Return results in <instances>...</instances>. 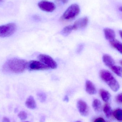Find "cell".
<instances>
[{"instance_id": "cell-1", "label": "cell", "mask_w": 122, "mask_h": 122, "mask_svg": "<svg viewBox=\"0 0 122 122\" xmlns=\"http://www.w3.org/2000/svg\"><path fill=\"white\" fill-rule=\"evenodd\" d=\"M28 62L25 60L14 58L6 61L3 66L5 72L13 73H21L27 67Z\"/></svg>"}, {"instance_id": "cell-2", "label": "cell", "mask_w": 122, "mask_h": 122, "mask_svg": "<svg viewBox=\"0 0 122 122\" xmlns=\"http://www.w3.org/2000/svg\"><path fill=\"white\" fill-rule=\"evenodd\" d=\"M100 75L101 79L108 85L112 91L117 92L119 90L120 87L119 84L110 72L103 70L100 71Z\"/></svg>"}, {"instance_id": "cell-3", "label": "cell", "mask_w": 122, "mask_h": 122, "mask_svg": "<svg viewBox=\"0 0 122 122\" xmlns=\"http://www.w3.org/2000/svg\"><path fill=\"white\" fill-rule=\"evenodd\" d=\"M79 6L76 4L70 5L64 12L61 18V20L64 21L71 20L75 18L80 12Z\"/></svg>"}, {"instance_id": "cell-4", "label": "cell", "mask_w": 122, "mask_h": 122, "mask_svg": "<svg viewBox=\"0 0 122 122\" xmlns=\"http://www.w3.org/2000/svg\"><path fill=\"white\" fill-rule=\"evenodd\" d=\"M16 29V25L14 23L0 26V37L5 38L11 36L15 33Z\"/></svg>"}, {"instance_id": "cell-5", "label": "cell", "mask_w": 122, "mask_h": 122, "mask_svg": "<svg viewBox=\"0 0 122 122\" xmlns=\"http://www.w3.org/2000/svg\"><path fill=\"white\" fill-rule=\"evenodd\" d=\"M38 58L40 61L46 65L49 68L52 69H56L57 68V63L49 56L46 54H41L39 55Z\"/></svg>"}, {"instance_id": "cell-6", "label": "cell", "mask_w": 122, "mask_h": 122, "mask_svg": "<svg viewBox=\"0 0 122 122\" xmlns=\"http://www.w3.org/2000/svg\"><path fill=\"white\" fill-rule=\"evenodd\" d=\"M27 68L30 70H42L49 68L40 61H31L28 62Z\"/></svg>"}, {"instance_id": "cell-7", "label": "cell", "mask_w": 122, "mask_h": 122, "mask_svg": "<svg viewBox=\"0 0 122 122\" xmlns=\"http://www.w3.org/2000/svg\"><path fill=\"white\" fill-rule=\"evenodd\" d=\"M38 6L42 10L47 12H52L56 8V5L53 3L45 0L39 2Z\"/></svg>"}, {"instance_id": "cell-8", "label": "cell", "mask_w": 122, "mask_h": 122, "mask_svg": "<svg viewBox=\"0 0 122 122\" xmlns=\"http://www.w3.org/2000/svg\"><path fill=\"white\" fill-rule=\"evenodd\" d=\"M77 107L80 113L84 117L88 115L89 113V107L87 103L82 100H79L77 103Z\"/></svg>"}, {"instance_id": "cell-9", "label": "cell", "mask_w": 122, "mask_h": 122, "mask_svg": "<svg viewBox=\"0 0 122 122\" xmlns=\"http://www.w3.org/2000/svg\"><path fill=\"white\" fill-rule=\"evenodd\" d=\"M89 22V19L87 17L81 18L77 20L74 25V30H77L79 29L84 28L87 26Z\"/></svg>"}, {"instance_id": "cell-10", "label": "cell", "mask_w": 122, "mask_h": 122, "mask_svg": "<svg viewBox=\"0 0 122 122\" xmlns=\"http://www.w3.org/2000/svg\"><path fill=\"white\" fill-rule=\"evenodd\" d=\"M86 90L90 95H94L96 93V89L94 85L91 81L87 80L86 82Z\"/></svg>"}, {"instance_id": "cell-11", "label": "cell", "mask_w": 122, "mask_h": 122, "mask_svg": "<svg viewBox=\"0 0 122 122\" xmlns=\"http://www.w3.org/2000/svg\"><path fill=\"white\" fill-rule=\"evenodd\" d=\"M104 31L105 38L107 40L110 41L115 39V32L112 29L107 28L104 29Z\"/></svg>"}, {"instance_id": "cell-12", "label": "cell", "mask_w": 122, "mask_h": 122, "mask_svg": "<svg viewBox=\"0 0 122 122\" xmlns=\"http://www.w3.org/2000/svg\"><path fill=\"white\" fill-rule=\"evenodd\" d=\"M26 107L31 109H34L37 107V104L34 98L32 96H30L27 99L25 102Z\"/></svg>"}, {"instance_id": "cell-13", "label": "cell", "mask_w": 122, "mask_h": 122, "mask_svg": "<svg viewBox=\"0 0 122 122\" xmlns=\"http://www.w3.org/2000/svg\"><path fill=\"white\" fill-rule=\"evenodd\" d=\"M102 60L105 65L110 68L114 65L115 61L111 56L108 54H105L102 57Z\"/></svg>"}, {"instance_id": "cell-14", "label": "cell", "mask_w": 122, "mask_h": 122, "mask_svg": "<svg viewBox=\"0 0 122 122\" xmlns=\"http://www.w3.org/2000/svg\"><path fill=\"white\" fill-rule=\"evenodd\" d=\"M100 95L102 100L105 102H108L111 97L110 93L108 91L103 89L100 90Z\"/></svg>"}, {"instance_id": "cell-15", "label": "cell", "mask_w": 122, "mask_h": 122, "mask_svg": "<svg viewBox=\"0 0 122 122\" xmlns=\"http://www.w3.org/2000/svg\"><path fill=\"white\" fill-rule=\"evenodd\" d=\"M110 44L113 48L117 50L120 53L122 54V44L121 42L115 39L110 41Z\"/></svg>"}, {"instance_id": "cell-16", "label": "cell", "mask_w": 122, "mask_h": 122, "mask_svg": "<svg viewBox=\"0 0 122 122\" xmlns=\"http://www.w3.org/2000/svg\"><path fill=\"white\" fill-rule=\"evenodd\" d=\"M103 111L106 117L108 118H110L113 114L111 107L108 104H106L105 105L103 108Z\"/></svg>"}, {"instance_id": "cell-17", "label": "cell", "mask_w": 122, "mask_h": 122, "mask_svg": "<svg viewBox=\"0 0 122 122\" xmlns=\"http://www.w3.org/2000/svg\"><path fill=\"white\" fill-rule=\"evenodd\" d=\"M92 107L96 112H99L101 110V102L100 100L96 99L94 100L92 102Z\"/></svg>"}, {"instance_id": "cell-18", "label": "cell", "mask_w": 122, "mask_h": 122, "mask_svg": "<svg viewBox=\"0 0 122 122\" xmlns=\"http://www.w3.org/2000/svg\"><path fill=\"white\" fill-rule=\"evenodd\" d=\"M73 30H74L73 25L67 26L62 29L61 31V34L64 36H67L71 33Z\"/></svg>"}, {"instance_id": "cell-19", "label": "cell", "mask_w": 122, "mask_h": 122, "mask_svg": "<svg viewBox=\"0 0 122 122\" xmlns=\"http://www.w3.org/2000/svg\"><path fill=\"white\" fill-rule=\"evenodd\" d=\"M112 71L120 77L122 76V67L117 65H114L110 67Z\"/></svg>"}, {"instance_id": "cell-20", "label": "cell", "mask_w": 122, "mask_h": 122, "mask_svg": "<svg viewBox=\"0 0 122 122\" xmlns=\"http://www.w3.org/2000/svg\"><path fill=\"white\" fill-rule=\"evenodd\" d=\"M113 115L115 119L120 122L122 121V110L121 109H117L113 112Z\"/></svg>"}, {"instance_id": "cell-21", "label": "cell", "mask_w": 122, "mask_h": 122, "mask_svg": "<svg viewBox=\"0 0 122 122\" xmlns=\"http://www.w3.org/2000/svg\"><path fill=\"white\" fill-rule=\"evenodd\" d=\"M37 95L41 102H45L46 99V95L45 93L42 92H39L37 93Z\"/></svg>"}, {"instance_id": "cell-22", "label": "cell", "mask_w": 122, "mask_h": 122, "mask_svg": "<svg viewBox=\"0 0 122 122\" xmlns=\"http://www.w3.org/2000/svg\"><path fill=\"white\" fill-rule=\"evenodd\" d=\"M18 117L21 120H25L27 119V114L24 111H21L18 114Z\"/></svg>"}, {"instance_id": "cell-23", "label": "cell", "mask_w": 122, "mask_h": 122, "mask_svg": "<svg viewBox=\"0 0 122 122\" xmlns=\"http://www.w3.org/2000/svg\"><path fill=\"white\" fill-rule=\"evenodd\" d=\"M116 100L117 102L119 104H122V93L119 94L116 97Z\"/></svg>"}, {"instance_id": "cell-24", "label": "cell", "mask_w": 122, "mask_h": 122, "mask_svg": "<svg viewBox=\"0 0 122 122\" xmlns=\"http://www.w3.org/2000/svg\"><path fill=\"white\" fill-rule=\"evenodd\" d=\"M69 0H55L56 2L59 4H64L66 3Z\"/></svg>"}, {"instance_id": "cell-25", "label": "cell", "mask_w": 122, "mask_h": 122, "mask_svg": "<svg viewBox=\"0 0 122 122\" xmlns=\"http://www.w3.org/2000/svg\"><path fill=\"white\" fill-rule=\"evenodd\" d=\"M94 122H106L104 119L102 117L97 118L94 121Z\"/></svg>"}, {"instance_id": "cell-26", "label": "cell", "mask_w": 122, "mask_h": 122, "mask_svg": "<svg viewBox=\"0 0 122 122\" xmlns=\"http://www.w3.org/2000/svg\"><path fill=\"white\" fill-rule=\"evenodd\" d=\"M83 48H84V45L83 44H81V45H79L77 48V52L78 53L81 52L83 49Z\"/></svg>"}, {"instance_id": "cell-27", "label": "cell", "mask_w": 122, "mask_h": 122, "mask_svg": "<svg viewBox=\"0 0 122 122\" xmlns=\"http://www.w3.org/2000/svg\"><path fill=\"white\" fill-rule=\"evenodd\" d=\"M3 122H10V120L7 117H4L3 119Z\"/></svg>"}, {"instance_id": "cell-28", "label": "cell", "mask_w": 122, "mask_h": 122, "mask_svg": "<svg viewBox=\"0 0 122 122\" xmlns=\"http://www.w3.org/2000/svg\"><path fill=\"white\" fill-rule=\"evenodd\" d=\"M64 100V101H65V102H68L69 100V97H68L67 96H65Z\"/></svg>"}, {"instance_id": "cell-29", "label": "cell", "mask_w": 122, "mask_h": 122, "mask_svg": "<svg viewBox=\"0 0 122 122\" xmlns=\"http://www.w3.org/2000/svg\"><path fill=\"white\" fill-rule=\"evenodd\" d=\"M34 19H36V20H38L39 19V17H38V16H35L34 17Z\"/></svg>"}, {"instance_id": "cell-30", "label": "cell", "mask_w": 122, "mask_h": 122, "mask_svg": "<svg viewBox=\"0 0 122 122\" xmlns=\"http://www.w3.org/2000/svg\"><path fill=\"white\" fill-rule=\"evenodd\" d=\"M119 33L120 35V36H121V38L122 37V30H120L119 32Z\"/></svg>"}, {"instance_id": "cell-31", "label": "cell", "mask_w": 122, "mask_h": 122, "mask_svg": "<svg viewBox=\"0 0 122 122\" xmlns=\"http://www.w3.org/2000/svg\"><path fill=\"white\" fill-rule=\"evenodd\" d=\"M119 10L120 11H122V7H120V8H119Z\"/></svg>"}, {"instance_id": "cell-32", "label": "cell", "mask_w": 122, "mask_h": 122, "mask_svg": "<svg viewBox=\"0 0 122 122\" xmlns=\"http://www.w3.org/2000/svg\"><path fill=\"white\" fill-rule=\"evenodd\" d=\"M3 0H0V3H1V2L3 1Z\"/></svg>"}, {"instance_id": "cell-33", "label": "cell", "mask_w": 122, "mask_h": 122, "mask_svg": "<svg viewBox=\"0 0 122 122\" xmlns=\"http://www.w3.org/2000/svg\"><path fill=\"white\" fill-rule=\"evenodd\" d=\"M80 122V121H77V122Z\"/></svg>"}, {"instance_id": "cell-34", "label": "cell", "mask_w": 122, "mask_h": 122, "mask_svg": "<svg viewBox=\"0 0 122 122\" xmlns=\"http://www.w3.org/2000/svg\"></svg>"}]
</instances>
